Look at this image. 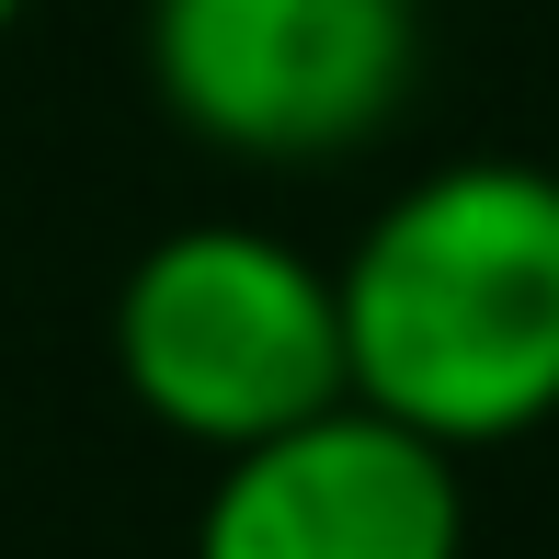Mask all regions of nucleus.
Listing matches in <instances>:
<instances>
[{"mask_svg":"<svg viewBox=\"0 0 559 559\" xmlns=\"http://www.w3.org/2000/svg\"><path fill=\"white\" fill-rule=\"evenodd\" d=\"M343 377L423 445H514L559 412V171L445 160L332 274Z\"/></svg>","mask_w":559,"mask_h":559,"instance_id":"nucleus-1","label":"nucleus"},{"mask_svg":"<svg viewBox=\"0 0 559 559\" xmlns=\"http://www.w3.org/2000/svg\"><path fill=\"white\" fill-rule=\"evenodd\" d=\"M115 377L138 389L160 435L251 456L354 400L343 297L274 228H228V217L171 228L115 286Z\"/></svg>","mask_w":559,"mask_h":559,"instance_id":"nucleus-2","label":"nucleus"},{"mask_svg":"<svg viewBox=\"0 0 559 559\" xmlns=\"http://www.w3.org/2000/svg\"><path fill=\"white\" fill-rule=\"evenodd\" d=\"M148 81L228 160H343L412 104L423 0H148Z\"/></svg>","mask_w":559,"mask_h":559,"instance_id":"nucleus-3","label":"nucleus"},{"mask_svg":"<svg viewBox=\"0 0 559 559\" xmlns=\"http://www.w3.org/2000/svg\"><path fill=\"white\" fill-rule=\"evenodd\" d=\"M194 559H468L456 456L377 423L366 400L217 468Z\"/></svg>","mask_w":559,"mask_h":559,"instance_id":"nucleus-4","label":"nucleus"},{"mask_svg":"<svg viewBox=\"0 0 559 559\" xmlns=\"http://www.w3.org/2000/svg\"><path fill=\"white\" fill-rule=\"evenodd\" d=\"M12 12H23V0H0V35H12Z\"/></svg>","mask_w":559,"mask_h":559,"instance_id":"nucleus-5","label":"nucleus"}]
</instances>
